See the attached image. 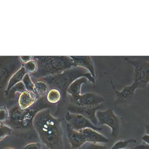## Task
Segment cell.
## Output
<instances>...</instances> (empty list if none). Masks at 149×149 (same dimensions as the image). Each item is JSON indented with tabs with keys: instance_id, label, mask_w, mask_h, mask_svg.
I'll use <instances>...</instances> for the list:
<instances>
[{
	"instance_id": "cell-20",
	"label": "cell",
	"mask_w": 149,
	"mask_h": 149,
	"mask_svg": "<svg viewBox=\"0 0 149 149\" xmlns=\"http://www.w3.org/2000/svg\"><path fill=\"white\" fill-rule=\"evenodd\" d=\"M148 119L149 120V117H148ZM145 128H146V134L149 135V121L148 124L145 126Z\"/></svg>"
},
{
	"instance_id": "cell-16",
	"label": "cell",
	"mask_w": 149,
	"mask_h": 149,
	"mask_svg": "<svg viewBox=\"0 0 149 149\" xmlns=\"http://www.w3.org/2000/svg\"><path fill=\"white\" fill-rule=\"evenodd\" d=\"M86 149H108L107 147L105 145L99 143H89L86 146Z\"/></svg>"
},
{
	"instance_id": "cell-10",
	"label": "cell",
	"mask_w": 149,
	"mask_h": 149,
	"mask_svg": "<svg viewBox=\"0 0 149 149\" xmlns=\"http://www.w3.org/2000/svg\"><path fill=\"white\" fill-rule=\"evenodd\" d=\"M36 101V95L33 93L24 91L19 97V107L22 110H26L32 106Z\"/></svg>"
},
{
	"instance_id": "cell-7",
	"label": "cell",
	"mask_w": 149,
	"mask_h": 149,
	"mask_svg": "<svg viewBox=\"0 0 149 149\" xmlns=\"http://www.w3.org/2000/svg\"><path fill=\"white\" fill-rule=\"evenodd\" d=\"M66 132L67 139L72 149H80L86 143V138L82 133L80 131L74 130L68 124L66 125Z\"/></svg>"
},
{
	"instance_id": "cell-4",
	"label": "cell",
	"mask_w": 149,
	"mask_h": 149,
	"mask_svg": "<svg viewBox=\"0 0 149 149\" xmlns=\"http://www.w3.org/2000/svg\"><path fill=\"white\" fill-rule=\"evenodd\" d=\"M96 116L98 127L107 126L111 129L112 136L114 137L117 136L120 127V121L112 108H108L103 111L98 110L96 112Z\"/></svg>"
},
{
	"instance_id": "cell-18",
	"label": "cell",
	"mask_w": 149,
	"mask_h": 149,
	"mask_svg": "<svg viewBox=\"0 0 149 149\" xmlns=\"http://www.w3.org/2000/svg\"><path fill=\"white\" fill-rule=\"evenodd\" d=\"M134 149H149V145L143 142V143L141 145H138L135 148H133Z\"/></svg>"
},
{
	"instance_id": "cell-8",
	"label": "cell",
	"mask_w": 149,
	"mask_h": 149,
	"mask_svg": "<svg viewBox=\"0 0 149 149\" xmlns=\"http://www.w3.org/2000/svg\"><path fill=\"white\" fill-rule=\"evenodd\" d=\"M104 100L102 98L93 94H86L74 97L73 105L79 106H95L102 104Z\"/></svg>"
},
{
	"instance_id": "cell-3",
	"label": "cell",
	"mask_w": 149,
	"mask_h": 149,
	"mask_svg": "<svg viewBox=\"0 0 149 149\" xmlns=\"http://www.w3.org/2000/svg\"><path fill=\"white\" fill-rule=\"evenodd\" d=\"M135 68L134 82L130 85L135 91L138 88H144L149 83V63L141 60H129Z\"/></svg>"
},
{
	"instance_id": "cell-5",
	"label": "cell",
	"mask_w": 149,
	"mask_h": 149,
	"mask_svg": "<svg viewBox=\"0 0 149 149\" xmlns=\"http://www.w3.org/2000/svg\"><path fill=\"white\" fill-rule=\"evenodd\" d=\"M65 119L68 123L74 130L79 131L85 129L90 128L97 131L102 130L101 127L94 126L88 119L78 114L73 113L67 111Z\"/></svg>"
},
{
	"instance_id": "cell-12",
	"label": "cell",
	"mask_w": 149,
	"mask_h": 149,
	"mask_svg": "<svg viewBox=\"0 0 149 149\" xmlns=\"http://www.w3.org/2000/svg\"><path fill=\"white\" fill-rule=\"evenodd\" d=\"M34 87L35 92L40 95H43L46 93L48 90L47 85L42 81L36 82L34 85Z\"/></svg>"
},
{
	"instance_id": "cell-14",
	"label": "cell",
	"mask_w": 149,
	"mask_h": 149,
	"mask_svg": "<svg viewBox=\"0 0 149 149\" xmlns=\"http://www.w3.org/2000/svg\"><path fill=\"white\" fill-rule=\"evenodd\" d=\"M12 132V129L11 128L3 124H0V141L11 134Z\"/></svg>"
},
{
	"instance_id": "cell-6",
	"label": "cell",
	"mask_w": 149,
	"mask_h": 149,
	"mask_svg": "<svg viewBox=\"0 0 149 149\" xmlns=\"http://www.w3.org/2000/svg\"><path fill=\"white\" fill-rule=\"evenodd\" d=\"M102 104L92 107L79 106L71 104L68 107V111L73 113L78 114L88 119L94 126L98 127L96 113L102 107Z\"/></svg>"
},
{
	"instance_id": "cell-2",
	"label": "cell",
	"mask_w": 149,
	"mask_h": 149,
	"mask_svg": "<svg viewBox=\"0 0 149 149\" xmlns=\"http://www.w3.org/2000/svg\"><path fill=\"white\" fill-rule=\"evenodd\" d=\"M49 103L43 100H37L32 106L26 110H22L19 107L12 108L7 122L16 128L27 129L33 127V120L39 112L44 109H51L52 105Z\"/></svg>"
},
{
	"instance_id": "cell-9",
	"label": "cell",
	"mask_w": 149,
	"mask_h": 149,
	"mask_svg": "<svg viewBox=\"0 0 149 149\" xmlns=\"http://www.w3.org/2000/svg\"><path fill=\"white\" fill-rule=\"evenodd\" d=\"M80 131L84 135L87 143L102 144L109 142V140L105 136L92 129H85Z\"/></svg>"
},
{
	"instance_id": "cell-1",
	"label": "cell",
	"mask_w": 149,
	"mask_h": 149,
	"mask_svg": "<svg viewBox=\"0 0 149 149\" xmlns=\"http://www.w3.org/2000/svg\"><path fill=\"white\" fill-rule=\"evenodd\" d=\"M51 109L42 110L33 120V125L38 137L48 149H64L62 117H55Z\"/></svg>"
},
{
	"instance_id": "cell-15",
	"label": "cell",
	"mask_w": 149,
	"mask_h": 149,
	"mask_svg": "<svg viewBox=\"0 0 149 149\" xmlns=\"http://www.w3.org/2000/svg\"><path fill=\"white\" fill-rule=\"evenodd\" d=\"M9 117V113L5 107L0 108V124L7 122Z\"/></svg>"
},
{
	"instance_id": "cell-22",
	"label": "cell",
	"mask_w": 149,
	"mask_h": 149,
	"mask_svg": "<svg viewBox=\"0 0 149 149\" xmlns=\"http://www.w3.org/2000/svg\"></svg>"
},
{
	"instance_id": "cell-11",
	"label": "cell",
	"mask_w": 149,
	"mask_h": 149,
	"mask_svg": "<svg viewBox=\"0 0 149 149\" xmlns=\"http://www.w3.org/2000/svg\"><path fill=\"white\" fill-rule=\"evenodd\" d=\"M61 93L58 90L52 89L47 94V101L51 105H56L60 101Z\"/></svg>"
},
{
	"instance_id": "cell-13",
	"label": "cell",
	"mask_w": 149,
	"mask_h": 149,
	"mask_svg": "<svg viewBox=\"0 0 149 149\" xmlns=\"http://www.w3.org/2000/svg\"><path fill=\"white\" fill-rule=\"evenodd\" d=\"M136 141L135 139H130L124 141H120L116 142L110 149H123L127 147L131 143H136Z\"/></svg>"
},
{
	"instance_id": "cell-17",
	"label": "cell",
	"mask_w": 149,
	"mask_h": 149,
	"mask_svg": "<svg viewBox=\"0 0 149 149\" xmlns=\"http://www.w3.org/2000/svg\"><path fill=\"white\" fill-rule=\"evenodd\" d=\"M42 144L40 143H33L26 145L23 149H42Z\"/></svg>"
},
{
	"instance_id": "cell-19",
	"label": "cell",
	"mask_w": 149,
	"mask_h": 149,
	"mask_svg": "<svg viewBox=\"0 0 149 149\" xmlns=\"http://www.w3.org/2000/svg\"><path fill=\"white\" fill-rule=\"evenodd\" d=\"M142 140L144 143L149 145V135L146 134L142 137Z\"/></svg>"
},
{
	"instance_id": "cell-21",
	"label": "cell",
	"mask_w": 149,
	"mask_h": 149,
	"mask_svg": "<svg viewBox=\"0 0 149 149\" xmlns=\"http://www.w3.org/2000/svg\"><path fill=\"white\" fill-rule=\"evenodd\" d=\"M13 149L10 148H6V149Z\"/></svg>"
}]
</instances>
